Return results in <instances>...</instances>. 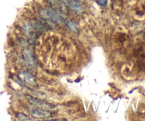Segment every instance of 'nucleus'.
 <instances>
[{
  "label": "nucleus",
  "instance_id": "nucleus-10",
  "mask_svg": "<svg viewBox=\"0 0 145 121\" xmlns=\"http://www.w3.org/2000/svg\"><path fill=\"white\" fill-rule=\"evenodd\" d=\"M62 1H65V2H66V3H68L69 1H70V0H62Z\"/></svg>",
  "mask_w": 145,
  "mask_h": 121
},
{
  "label": "nucleus",
  "instance_id": "nucleus-9",
  "mask_svg": "<svg viewBox=\"0 0 145 121\" xmlns=\"http://www.w3.org/2000/svg\"><path fill=\"white\" fill-rule=\"evenodd\" d=\"M96 3L102 7H106L108 4V0H96Z\"/></svg>",
  "mask_w": 145,
  "mask_h": 121
},
{
  "label": "nucleus",
  "instance_id": "nucleus-6",
  "mask_svg": "<svg viewBox=\"0 0 145 121\" xmlns=\"http://www.w3.org/2000/svg\"><path fill=\"white\" fill-rule=\"evenodd\" d=\"M71 9L77 14H82L84 12V8L77 0H70L68 2Z\"/></svg>",
  "mask_w": 145,
  "mask_h": 121
},
{
  "label": "nucleus",
  "instance_id": "nucleus-5",
  "mask_svg": "<svg viewBox=\"0 0 145 121\" xmlns=\"http://www.w3.org/2000/svg\"><path fill=\"white\" fill-rule=\"evenodd\" d=\"M22 56L24 61L27 63L28 65H30L32 68L35 67V65H36L35 61L34 59L32 52H31V51L29 48H25L22 50Z\"/></svg>",
  "mask_w": 145,
  "mask_h": 121
},
{
  "label": "nucleus",
  "instance_id": "nucleus-7",
  "mask_svg": "<svg viewBox=\"0 0 145 121\" xmlns=\"http://www.w3.org/2000/svg\"><path fill=\"white\" fill-rule=\"evenodd\" d=\"M66 24L71 31H72V32L74 33L78 32L77 26H76V24H75L74 22H72V21H70V20H67V21H66Z\"/></svg>",
  "mask_w": 145,
  "mask_h": 121
},
{
  "label": "nucleus",
  "instance_id": "nucleus-2",
  "mask_svg": "<svg viewBox=\"0 0 145 121\" xmlns=\"http://www.w3.org/2000/svg\"><path fill=\"white\" fill-rule=\"evenodd\" d=\"M31 115L35 119L46 120L52 117V113L50 111L42 108H35L31 111Z\"/></svg>",
  "mask_w": 145,
  "mask_h": 121
},
{
  "label": "nucleus",
  "instance_id": "nucleus-1",
  "mask_svg": "<svg viewBox=\"0 0 145 121\" xmlns=\"http://www.w3.org/2000/svg\"><path fill=\"white\" fill-rule=\"evenodd\" d=\"M39 14L44 19L51 21L55 24H61L63 21L62 17L56 11L51 9H42L39 11Z\"/></svg>",
  "mask_w": 145,
  "mask_h": 121
},
{
  "label": "nucleus",
  "instance_id": "nucleus-11",
  "mask_svg": "<svg viewBox=\"0 0 145 121\" xmlns=\"http://www.w3.org/2000/svg\"><path fill=\"white\" fill-rule=\"evenodd\" d=\"M144 34H145V29L144 30Z\"/></svg>",
  "mask_w": 145,
  "mask_h": 121
},
{
  "label": "nucleus",
  "instance_id": "nucleus-8",
  "mask_svg": "<svg viewBox=\"0 0 145 121\" xmlns=\"http://www.w3.org/2000/svg\"><path fill=\"white\" fill-rule=\"evenodd\" d=\"M16 117L18 118V120H24V121H32L33 120L31 118H30L29 117L25 115V114L21 113V112H18L16 114Z\"/></svg>",
  "mask_w": 145,
  "mask_h": 121
},
{
  "label": "nucleus",
  "instance_id": "nucleus-4",
  "mask_svg": "<svg viewBox=\"0 0 145 121\" xmlns=\"http://www.w3.org/2000/svg\"><path fill=\"white\" fill-rule=\"evenodd\" d=\"M18 77L20 79L26 83L27 85H30V86H35L36 85V81L35 78L33 75L29 73L27 71H21L18 73Z\"/></svg>",
  "mask_w": 145,
  "mask_h": 121
},
{
  "label": "nucleus",
  "instance_id": "nucleus-3",
  "mask_svg": "<svg viewBox=\"0 0 145 121\" xmlns=\"http://www.w3.org/2000/svg\"><path fill=\"white\" fill-rule=\"evenodd\" d=\"M28 101L31 105H35L38 108H42V109L50 110L55 108V106L52 105L51 104L48 103V102H45L44 101H41V100L38 99V98H33V97H28Z\"/></svg>",
  "mask_w": 145,
  "mask_h": 121
}]
</instances>
